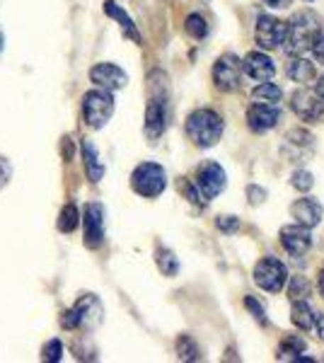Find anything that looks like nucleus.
<instances>
[{
	"label": "nucleus",
	"instance_id": "obj_1",
	"mask_svg": "<svg viewBox=\"0 0 324 363\" xmlns=\"http://www.w3.org/2000/svg\"><path fill=\"white\" fill-rule=\"evenodd\" d=\"M322 34V22L317 13L312 10H300L291 17V22H286V49L291 54H305L310 51L315 42Z\"/></svg>",
	"mask_w": 324,
	"mask_h": 363
},
{
	"label": "nucleus",
	"instance_id": "obj_2",
	"mask_svg": "<svg viewBox=\"0 0 324 363\" xmlns=\"http://www.w3.org/2000/svg\"><path fill=\"white\" fill-rule=\"evenodd\" d=\"M223 119L213 109H196L189 119H186V136L201 148H211L223 136Z\"/></svg>",
	"mask_w": 324,
	"mask_h": 363
},
{
	"label": "nucleus",
	"instance_id": "obj_3",
	"mask_svg": "<svg viewBox=\"0 0 324 363\" xmlns=\"http://www.w3.org/2000/svg\"><path fill=\"white\" fill-rule=\"evenodd\" d=\"M102 313L104 310H102L99 298L92 294H85L78 298V303H75L73 308L63 313L61 325H63V330H80V327L92 330V327H97L99 322H102Z\"/></svg>",
	"mask_w": 324,
	"mask_h": 363
},
{
	"label": "nucleus",
	"instance_id": "obj_4",
	"mask_svg": "<svg viewBox=\"0 0 324 363\" xmlns=\"http://www.w3.org/2000/svg\"><path fill=\"white\" fill-rule=\"evenodd\" d=\"M131 186L135 194H140L145 199H155V196H160L164 191V186H167V174H164V169L160 165H155V162H143V165H138L133 169Z\"/></svg>",
	"mask_w": 324,
	"mask_h": 363
},
{
	"label": "nucleus",
	"instance_id": "obj_5",
	"mask_svg": "<svg viewBox=\"0 0 324 363\" xmlns=\"http://www.w3.org/2000/svg\"><path fill=\"white\" fill-rule=\"evenodd\" d=\"M114 114V97H111L109 90H90L85 97H82V116H85L87 126L92 128H102Z\"/></svg>",
	"mask_w": 324,
	"mask_h": 363
},
{
	"label": "nucleus",
	"instance_id": "obj_6",
	"mask_svg": "<svg viewBox=\"0 0 324 363\" xmlns=\"http://www.w3.org/2000/svg\"><path fill=\"white\" fill-rule=\"evenodd\" d=\"M225 186H228L225 169L218 165V162H203V165L199 167L196 182H194V189H196L201 203L213 201L220 191H225Z\"/></svg>",
	"mask_w": 324,
	"mask_h": 363
},
{
	"label": "nucleus",
	"instance_id": "obj_7",
	"mask_svg": "<svg viewBox=\"0 0 324 363\" xmlns=\"http://www.w3.org/2000/svg\"><path fill=\"white\" fill-rule=\"evenodd\" d=\"M288 281V269L284 262H279L276 257H264L257 262L255 267V284L259 289L269 291V294H279Z\"/></svg>",
	"mask_w": 324,
	"mask_h": 363
},
{
	"label": "nucleus",
	"instance_id": "obj_8",
	"mask_svg": "<svg viewBox=\"0 0 324 363\" xmlns=\"http://www.w3.org/2000/svg\"><path fill=\"white\" fill-rule=\"evenodd\" d=\"M255 37L262 49H267V51L279 49V46H284L286 42V22H281L279 17H271V15H259Z\"/></svg>",
	"mask_w": 324,
	"mask_h": 363
},
{
	"label": "nucleus",
	"instance_id": "obj_9",
	"mask_svg": "<svg viewBox=\"0 0 324 363\" xmlns=\"http://www.w3.org/2000/svg\"><path fill=\"white\" fill-rule=\"evenodd\" d=\"M213 80L223 92L238 90L240 80H242V63H240V58H235L230 54L218 58L216 66H213Z\"/></svg>",
	"mask_w": 324,
	"mask_h": 363
},
{
	"label": "nucleus",
	"instance_id": "obj_10",
	"mask_svg": "<svg viewBox=\"0 0 324 363\" xmlns=\"http://www.w3.org/2000/svg\"><path fill=\"white\" fill-rule=\"evenodd\" d=\"M85 218H82V223H85V245L90 250H97L99 245L104 242V208L102 203H87L85 206Z\"/></svg>",
	"mask_w": 324,
	"mask_h": 363
},
{
	"label": "nucleus",
	"instance_id": "obj_11",
	"mask_svg": "<svg viewBox=\"0 0 324 363\" xmlns=\"http://www.w3.org/2000/svg\"><path fill=\"white\" fill-rule=\"evenodd\" d=\"M293 112L305 121H317L324 114V102L315 90H298L291 102Z\"/></svg>",
	"mask_w": 324,
	"mask_h": 363
},
{
	"label": "nucleus",
	"instance_id": "obj_12",
	"mask_svg": "<svg viewBox=\"0 0 324 363\" xmlns=\"http://www.w3.org/2000/svg\"><path fill=\"white\" fill-rule=\"evenodd\" d=\"M90 80L102 90H121L128 83V75L123 73L119 66L114 63H97L95 68L90 70Z\"/></svg>",
	"mask_w": 324,
	"mask_h": 363
},
{
	"label": "nucleus",
	"instance_id": "obj_13",
	"mask_svg": "<svg viewBox=\"0 0 324 363\" xmlns=\"http://www.w3.org/2000/svg\"><path fill=\"white\" fill-rule=\"evenodd\" d=\"M281 242L288 250V255L293 257H303L305 252L310 250L312 245V235H310V228L305 225H286L281 228Z\"/></svg>",
	"mask_w": 324,
	"mask_h": 363
},
{
	"label": "nucleus",
	"instance_id": "obj_14",
	"mask_svg": "<svg viewBox=\"0 0 324 363\" xmlns=\"http://www.w3.org/2000/svg\"><path fill=\"white\" fill-rule=\"evenodd\" d=\"M167 128V102L164 97H150L148 102V112H145V133L148 138H160Z\"/></svg>",
	"mask_w": 324,
	"mask_h": 363
},
{
	"label": "nucleus",
	"instance_id": "obj_15",
	"mask_svg": "<svg viewBox=\"0 0 324 363\" xmlns=\"http://www.w3.org/2000/svg\"><path fill=\"white\" fill-rule=\"evenodd\" d=\"M291 213H293V218H296L298 225L315 228V225H320V220L324 216V208H322V203L317 201V199L305 196V199H298V201L293 203Z\"/></svg>",
	"mask_w": 324,
	"mask_h": 363
},
{
	"label": "nucleus",
	"instance_id": "obj_16",
	"mask_svg": "<svg viewBox=\"0 0 324 363\" xmlns=\"http://www.w3.org/2000/svg\"><path fill=\"white\" fill-rule=\"evenodd\" d=\"M281 112L276 109V104H255V107H250V112H247V124L255 133H264L269 131V128L276 126V121H279Z\"/></svg>",
	"mask_w": 324,
	"mask_h": 363
},
{
	"label": "nucleus",
	"instance_id": "obj_17",
	"mask_svg": "<svg viewBox=\"0 0 324 363\" xmlns=\"http://www.w3.org/2000/svg\"><path fill=\"white\" fill-rule=\"evenodd\" d=\"M242 68L252 80H259V83L271 80L276 75L274 61H271L267 54H262V51H252V54H247L245 61H242Z\"/></svg>",
	"mask_w": 324,
	"mask_h": 363
},
{
	"label": "nucleus",
	"instance_id": "obj_18",
	"mask_svg": "<svg viewBox=\"0 0 324 363\" xmlns=\"http://www.w3.org/2000/svg\"><path fill=\"white\" fill-rule=\"evenodd\" d=\"M104 13H107L109 17H114V20L119 22L121 29H123V34H126V37H131L133 42H140V34H138V29H135L133 20H131V17H128L126 13H123V10L119 8V5L114 3V0H107V3H104Z\"/></svg>",
	"mask_w": 324,
	"mask_h": 363
},
{
	"label": "nucleus",
	"instance_id": "obj_19",
	"mask_svg": "<svg viewBox=\"0 0 324 363\" xmlns=\"http://www.w3.org/2000/svg\"><path fill=\"white\" fill-rule=\"evenodd\" d=\"M82 157H85V169H87V177L90 182H99L104 174V165L99 162L97 148L90 143V140H82Z\"/></svg>",
	"mask_w": 324,
	"mask_h": 363
},
{
	"label": "nucleus",
	"instance_id": "obj_20",
	"mask_svg": "<svg viewBox=\"0 0 324 363\" xmlns=\"http://www.w3.org/2000/svg\"><path fill=\"white\" fill-rule=\"evenodd\" d=\"M286 73H288V78L296 80V83H310V80H315L317 70L310 61H305V58H293V61L288 63Z\"/></svg>",
	"mask_w": 324,
	"mask_h": 363
},
{
	"label": "nucleus",
	"instance_id": "obj_21",
	"mask_svg": "<svg viewBox=\"0 0 324 363\" xmlns=\"http://www.w3.org/2000/svg\"><path fill=\"white\" fill-rule=\"evenodd\" d=\"M293 325L300 327L303 332L312 330V325H315V313H312V308L308 306L305 301H293Z\"/></svg>",
	"mask_w": 324,
	"mask_h": 363
},
{
	"label": "nucleus",
	"instance_id": "obj_22",
	"mask_svg": "<svg viewBox=\"0 0 324 363\" xmlns=\"http://www.w3.org/2000/svg\"><path fill=\"white\" fill-rule=\"evenodd\" d=\"M281 95H284V92H281V87L274 85V83H267V80L252 90V99L259 102V104H279Z\"/></svg>",
	"mask_w": 324,
	"mask_h": 363
},
{
	"label": "nucleus",
	"instance_id": "obj_23",
	"mask_svg": "<svg viewBox=\"0 0 324 363\" xmlns=\"http://www.w3.org/2000/svg\"><path fill=\"white\" fill-rule=\"evenodd\" d=\"M80 223V211L75 203H66L61 211V216H58V230L61 233H73L75 228Z\"/></svg>",
	"mask_w": 324,
	"mask_h": 363
},
{
	"label": "nucleus",
	"instance_id": "obj_24",
	"mask_svg": "<svg viewBox=\"0 0 324 363\" xmlns=\"http://www.w3.org/2000/svg\"><path fill=\"white\" fill-rule=\"evenodd\" d=\"M157 259V267H160V272L164 277H177V272H179V262H177L174 252H169L167 247H160L155 255Z\"/></svg>",
	"mask_w": 324,
	"mask_h": 363
},
{
	"label": "nucleus",
	"instance_id": "obj_25",
	"mask_svg": "<svg viewBox=\"0 0 324 363\" xmlns=\"http://www.w3.org/2000/svg\"><path fill=\"white\" fill-rule=\"evenodd\" d=\"M184 29H186V34H189V37L199 39V42L208 37V25H206V20L201 15H189V17H186Z\"/></svg>",
	"mask_w": 324,
	"mask_h": 363
},
{
	"label": "nucleus",
	"instance_id": "obj_26",
	"mask_svg": "<svg viewBox=\"0 0 324 363\" xmlns=\"http://www.w3.org/2000/svg\"><path fill=\"white\" fill-rule=\"evenodd\" d=\"M300 351H305V339H300V337H286L284 344H281L279 359H296Z\"/></svg>",
	"mask_w": 324,
	"mask_h": 363
},
{
	"label": "nucleus",
	"instance_id": "obj_27",
	"mask_svg": "<svg viewBox=\"0 0 324 363\" xmlns=\"http://www.w3.org/2000/svg\"><path fill=\"white\" fill-rule=\"evenodd\" d=\"M177 349H179V359L184 361H199L201 356H199V347L191 342L189 337H181L179 342H177Z\"/></svg>",
	"mask_w": 324,
	"mask_h": 363
},
{
	"label": "nucleus",
	"instance_id": "obj_28",
	"mask_svg": "<svg viewBox=\"0 0 324 363\" xmlns=\"http://www.w3.org/2000/svg\"><path fill=\"white\" fill-rule=\"evenodd\" d=\"M291 184L296 186L298 191H310L312 186H315V177H312L308 169H298V172H293Z\"/></svg>",
	"mask_w": 324,
	"mask_h": 363
},
{
	"label": "nucleus",
	"instance_id": "obj_29",
	"mask_svg": "<svg viewBox=\"0 0 324 363\" xmlns=\"http://www.w3.org/2000/svg\"><path fill=\"white\" fill-rule=\"evenodd\" d=\"M44 361H49V363H56V361H61L63 359V344L58 342V339H51V342H46L44 344Z\"/></svg>",
	"mask_w": 324,
	"mask_h": 363
},
{
	"label": "nucleus",
	"instance_id": "obj_30",
	"mask_svg": "<svg viewBox=\"0 0 324 363\" xmlns=\"http://www.w3.org/2000/svg\"><path fill=\"white\" fill-rule=\"evenodd\" d=\"M308 291H310L308 279H305V277H293V281H291V298H293V301H305Z\"/></svg>",
	"mask_w": 324,
	"mask_h": 363
},
{
	"label": "nucleus",
	"instance_id": "obj_31",
	"mask_svg": "<svg viewBox=\"0 0 324 363\" xmlns=\"http://www.w3.org/2000/svg\"><path fill=\"white\" fill-rule=\"evenodd\" d=\"M216 225L220 228L223 233H228V235H233V233L240 228V218H235V216H220Z\"/></svg>",
	"mask_w": 324,
	"mask_h": 363
},
{
	"label": "nucleus",
	"instance_id": "obj_32",
	"mask_svg": "<svg viewBox=\"0 0 324 363\" xmlns=\"http://www.w3.org/2000/svg\"><path fill=\"white\" fill-rule=\"evenodd\" d=\"M247 310H252V315H255V320H259L262 325H267V313H264V308L259 306V303L255 301V298H247L245 301Z\"/></svg>",
	"mask_w": 324,
	"mask_h": 363
},
{
	"label": "nucleus",
	"instance_id": "obj_33",
	"mask_svg": "<svg viewBox=\"0 0 324 363\" xmlns=\"http://www.w3.org/2000/svg\"><path fill=\"white\" fill-rule=\"evenodd\" d=\"M10 174H13V167H10V162L5 160V157H0V189L8 184Z\"/></svg>",
	"mask_w": 324,
	"mask_h": 363
},
{
	"label": "nucleus",
	"instance_id": "obj_34",
	"mask_svg": "<svg viewBox=\"0 0 324 363\" xmlns=\"http://www.w3.org/2000/svg\"><path fill=\"white\" fill-rule=\"evenodd\" d=\"M247 194H250V203H252V206H257V203H262L264 199H267V191L259 189V186H250V189H247Z\"/></svg>",
	"mask_w": 324,
	"mask_h": 363
},
{
	"label": "nucleus",
	"instance_id": "obj_35",
	"mask_svg": "<svg viewBox=\"0 0 324 363\" xmlns=\"http://www.w3.org/2000/svg\"><path fill=\"white\" fill-rule=\"evenodd\" d=\"M312 51H315V58L324 66V34H320V39L315 42V46H312Z\"/></svg>",
	"mask_w": 324,
	"mask_h": 363
},
{
	"label": "nucleus",
	"instance_id": "obj_36",
	"mask_svg": "<svg viewBox=\"0 0 324 363\" xmlns=\"http://www.w3.org/2000/svg\"><path fill=\"white\" fill-rule=\"evenodd\" d=\"M264 5H269V8H274V10H284L291 5V0H262Z\"/></svg>",
	"mask_w": 324,
	"mask_h": 363
},
{
	"label": "nucleus",
	"instance_id": "obj_37",
	"mask_svg": "<svg viewBox=\"0 0 324 363\" xmlns=\"http://www.w3.org/2000/svg\"><path fill=\"white\" fill-rule=\"evenodd\" d=\"M317 330V337L324 342V315H315V325H312Z\"/></svg>",
	"mask_w": 324,
	"mask_h": 363
},
{
	"label": "nucleus",
	"instance_id": "obj_38",
	"mask_svg": "<svg viewBox=\"0 0 324 363\" xmlns=\"http://www.w3.org/2000/svg\"><path fill=\"white\" fill-rule=\"evenodd\" d=\"M315 92H317V95H320V97L324 99V75H322L320 80H317V87H315Z\"/></svg>",
	"mask_w": 324,
	"mask_h": 363
},
{
	"label": "nucleus",
	"instance_id": "obj_39",
	"mask_svg": "<svg viewBox=\"0 0 324 363\" xmlns=\"http://www.w3.org/2000/svg\"><path fill=\"white\" fill-rule=\"evenodd\" d=\"M320 294L324 296V272H322V277H320Z\"/></svg>",
	"mask_w": 324,
	"mask_h": 363
},
{
	"label": "nucleus",
	"instance_id": "obj_40",
	"mask_svg": "<svg viewBox=\"0 0 324 363\" xmlns=\"http://www.w3.org/2000/svg\"><path fill=\"white\" fill-rule=\"evenodd\" d=\"M0 51H3V32H0Z\"/></svg>",
	"mask_w": 324,
	"mask_h": 363
}]
</instances>
